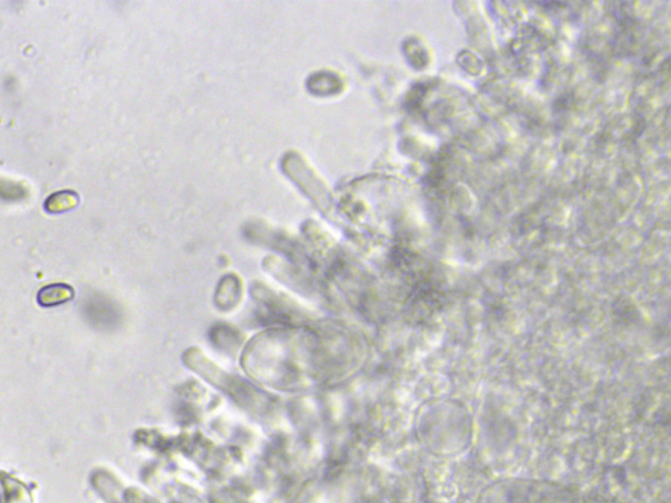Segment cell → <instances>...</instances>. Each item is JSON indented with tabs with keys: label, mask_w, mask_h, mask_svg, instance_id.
<instances>
[{
	"label": "cell",
	"mask_w": 671,
	"mask_h": 503,
	"mask_svg": "<svg viewBox=\"0 0 671 503\" xmlns=\"http://www.w3.org/2000/svg\"><path fill=\"white\" fill-rule=\"evenodd\" d=\"M72 298H74V290L63 283L46 286L39 292V302L41 305L45 307L62 305L65 302L71 300Z\"/></svg>",
	"instance_id": "6da1fadb"
},
{
	"label": "cell",
	"mask_w": 671,
	"mask_h": 503,
	"mask_svg": "<svg viewBox=\"0 0 671 503\" xmlns=\"http://www.w3.org/2000/svg\"><path fill=\"white\" fill-rule=\"evenodd\" d=\"M78 205H79L78 194L71 190H65V192L54 193L53 196L46 199L43 206L46 212L58 214V212H70L75 209Z\"/></svg>",
	"instance_id": "7a4b0ae2"
}]
</instances>
